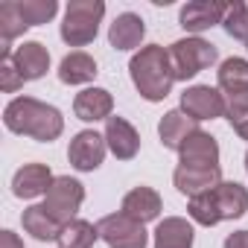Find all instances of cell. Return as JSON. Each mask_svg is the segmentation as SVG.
<instances>
[{"label": "cell", "mask_w": 248, "mask_h": 248, "mask_svg": "<svg viewBox=\"0 0 248 248\" xmlns=\"http://www.w3.org/2000/svg\"><path fill=\"white\" fill-rule=\"evenodd\" d=\"M213 199H216V207H219L222 219H239L248 210V190L236 181H222L213 190Z\"/></svg>", "instance_id": "obj_22"}, {"label": "cell", "mask_w": 248, "mask_h": 248, "mask_svg": "<svg viewBox=\"0 0 248 248\" xmlns=\"http://www.w3.org/2000/svg\"><path fill=\"white\" fill-rule=\"evenodd\" d=\"M129 73L132 82L138 88V93L146 102H161L170 96L175 73H172V62H170V50H164L161 44H146L140 47L132 62H129Z\"/></svg>", "instance_id": "obj_2"}, {"label": "cell", "mask_w": 248, "mask_h": 248, "mask_svg": "<svg viewBox=\"0 0 248 248\" xmlns=\"http://www.w3.org/2000/svg\"><path fill=\"white\" fill-rule=\"evenodd\" d=\"M6 129L15 135H27L38 143H50L64 132V117L56 105H47L32 96H18L3 111Z\"/></svg>", "instance_id": "obj_1"}, {"label": "cell", "mask_w": 248, "mask_h": 248, "mask_svg": "<svg viewBox=\"0 0 248 248\" xmlns=\"http://www.w3.org/2000/svg\"><path fill=\"white\" fill-rule=\"evenodd\" d=\"M225 248H248V231H233V233H228Z\"/></svg>", "instance_id": "obj_31"}, {"label": "cell", "mask_w": 248, "mask_h": 248, "mask_svg": "<svg viewBox=\"0 0 248 248\" xmlns=\"http://www.w3.org/2000/svg\"><path fill=\"white\" fill-rule=\"evenodd\" d=\"M12 62H15L18 73L24 76V82H35L50 70V53L41 41H24L21 47H15Z\"/></svg>", "instance_id": "obj_17"}, {"label": "cell", "mask_w": 248, "mask_h": 248, "mask_svg": "<svg viewBox=\"0 0 248 248\" xmlns=\"http://www.w3.org/2000/svg\"><path fill=\"white\" fill-rule=\"evenodd\" d=\"M181 111L187 117H193L196 123L202 120H219L228 114V102H225V93L219 88H210V85H193L181 93Z\"/></svg>", "instance_id": "obj_7"}, {"label": "cell", "mask_w": 248, "mask_h": 248, "mask_svg": "<svg viewBox=\"0 0 248 248\" xmlns=\"http://www.w3.org/2000/svg\"><path fill=\"white\" fill-rule=\"evenodd\" d=\"M187 213H190L193 222H199V225H204V228H213V225L222 222L219 207H216V199H213V190H210V193H202V196H193V199L187 202Z\"/></svg>", "instance_id": "obj_26"}, {"label": "cell", "mask_w": 248, "mask_h": 248, "mask_svg": "<svg viewBox=\"0 0 248 248\" xmlns=\"http://www.w3.org/2000/svg\"><path fill=\"white\" fill-rule=\"evenodd\" d=\"M73 111H76V117L85 120V123L108 120L111 111H114V96H111L105 88H85L82 93H76Z\"/></svg>", "instance_id": "obj_19"}, {"label": "cell", "mask_w": 248, "mask_h": 248, "mask_svg": "<svg viewBox=\"0 0 248 248\" xmlns=\"http://www.w3.org/2000/svg\"><path fill=\"white\" fill-rule=\"evenodd\" d=\"M196 132H199V123H196L193 117H187L181 108L167 111V114L161 117V123H158V138H161V143H164L167 149H172V152H178V149L187 143V138H193Z\"/></svg>", "instance_id": "obj_13"}, {"label": "cell", "mask_w": 248, "mask_h": 248, "mask_svg": "<svg viewBox=\"0 0 248 248\" xmlns=\"http://www.w3.org/2000/svg\"><path fill=\"white\" fill-rule=\"evenodd\" d=\"M96 228H99V239L108 248H146L149 242L146 228L126 213H108L96 222Z\"/></svg>", "instance_id": "obj_5"}, {"label": "cell", "mask_w": 248, "mask_h": 248, "mask_svg": "<svg viewBox=\"0 0 248 248\" xmlns=\"http://www.w3.org/2000/svg\"><path fill=\"white\" fill-rule=\"evenodd\" d=\"M21 222H24V231L32 233L38 242H56L59 233H62V222H59L56 216H50V210H47L44 204L27 207L24 216H21Z\"/></svg>", "instance_id": "obj_20"}, {"label": "cell", "mask_w": 248, "mask_h": 248, "mask_svg": "<svg viewBox=\"0 0 248 248\" xmlns=\"http://www.w3.org/2000/svg\"><path fill=\"white\" fill-rule=\"evenodd\" d=\"M245 172H248V152H245Z\"/></svg>", "instance_id": "obj_33"}, {"label": "cell", "mask_w": 248, "mask_h": 248, "mask_svg": "<svg viewBox=\"0 0 248 248\" xmlns=\"http://www.w3.org/2000/svg\"><path fill=\"white\" fill-rule=\"evenodd\" d=\"M82 202H85V187H82L76 178H70V175H59V178L53 181V187L47 190L44 207L50 210V216H56V219L64 225V222L76 219Z\"/></svg>", "instance_id": "obj_6"}, {"label": "cell", "mask_w": 248, "mask_h": 248, "mask_svg": "<svg viewBox=\"0 0 248 248\" xmlns=\"http://www.w3.org/2000/svg\"><path fill=\"white\" fill-rule=\"evenodd\" d=\"M30 27L21 15V6H18V0H3L0 3V38H3V44H9L12 38L24 35Z\"/></svg>", "instance_id": "obj_25"}, {"label": "cell", "mask_w": 248, "mask_h": 248, "mask_svg": "<svg viewBox=\"0 0 248 248\" xmlns=\"http://www.w3.org/2000/svg\"><path fill=\"white\" fill-rule=\"evenodd\" d=\"M21 6V15L27 21V27H38V24H47L56 18L59 12V3L56 0H18Z\"/></svg>", "instance_id": "obj_27"}, {"label": "cell", "mask_w": 248, "mask_h": 248, "mask_svg": "<svg viewBox=\"0 0 248 248\" xmlns=\"http://www.w3.org/2000/svg\"><path fill=\"white\" fill-rule=\"evenodd\" d=\"M96 73H99L96 70V62L88 53H82V50L64 56L62 64H59V79L64 85H88V82H93Z\"/></svg>", "instance_id": "obj_23"}, {"label": "cell", "mask_w": 248, "mask_h": 248, "mask_svg": "<svg viewBox=\"0 0 248 248\" xmlns=\"http://www.w3.org/2000/svg\"><path fill=\"white\" fill-rule=\"evenodd\" d=\"M105 143L114 158L132 161L140 152V135L126 117H108L105 120Z\"/></svg>", "instance_id": "obj_12"}, {"label": "cell", "mask_w": 248, "mask_h": 248, "mask_svg": "<svg viewBox=\"0 0 248 248\" xmlns=\"http://www.w3.org/2000/svg\"><path fill=\"white\" fill-rule=\"evenodd\" d=\"M53 172L47 164H24L12 178V193L18 199H38L53 187Z\"/></svg>", "instance_id": "obj_14"}, {"label": "cell", "mask_w": 248, "mask_h": 248, "mask_svg": "<svg viewBox=\"0 0 248 248\" xmlns=\"http://www.w3.org/2000/svg\"><path fill=\"white\" fill-rule=\"evenodd\" d=\"M219 76V91L225 93L228 108L248 105V62L245 59H225L216 70Z\"/></svg>", "instance_id": "obj_9"}, {"label": "cell", "mask_w": 248, "mask_h": 248, "mask_svg": "<svg viewBox=\"0 0 248 248\" xmlns=\"http://www.w3.org/2000/svg\"><path fill=\"white\" fill-rule=\"evenodd\" d=\"M105 152H108L105 135H96L93 129H85V132L73 135V140L67 146V161L79 172H93L105 161Z\"/></svg>", "instance_id": "obj_8"}, {"label": "cell", "mask_w": 248, "mask_h": 248, "mask_svg": "<svg viewBox=\"0 0 248 248\" xmlns=\"http://www.w3.org/2000/svg\"><path fill=\"white\" fill-rule=\"evenodd\" d=\"M228 123H231V129L242 138V140H248V105H236V108H228Z\"/></svg>", "instance_id": "obj_30"}, {"label": "cell", "mask_w": 248, "mask_h": 248, "mask_svg": "<svg viewBox=\"0 0 248 248\" xmlns=\"http://www.w3.org/2000/svg\"><path fill=\"white\" fill-rule=\"evenodd\" d=\"M155 248H193V225L181 216H167L155 228Z\"/></svg>", "instance_id": "obj_21"}, {"label": "cell", "mask_w": 248, "mask_h": 248, "mask_svg": "<svg viewBox=\"0 0 248 248\" xmlns=\"http://www.w3.org/2000/svg\"><path fill=\"white\" fill-rule=\"evenodd\" d=\"M245 47H248V41H245Z\"/></svg>", "instance_id": "obj_34"}, {"label": "cell", "mask_w": 248, "mask_h": 248, "mask_svg": "<svg viewBox=\"0 0 248 248\" xmlns=\"http://www.w3.org/2000/svg\"><path fill=\"white\" fill-rule=\"evenodd\" d=\"M99 239V228L85 222V219H70L62 225L59 233V248H93V242Z\"/></svg>", "instance_id": "obj_24"}, {"label": "cell", "mask_w": 248, "mask_h": 248, "mask_svg": "<svg viewBox=\"0 0 248 248\" xmlns=\"http://www.w3.org/2000/svg\"><path fill=\"white\" fill-rule=\"evenodd\" d=\"M143 35H146V24H143V18L135 15V12L117 15V21L108 27V44H111L114 50H120V53L140 47Z\"/></svg>", "instance_id": "obj_16"}, {"label": "cell", "mask_w": 248, "mask_h": 248, "mask_svg": "<svg viewBox=\"0 0 248 248\" xmlns=\"http://www.w3.org/2000/svg\"><path fill=\"white\" fill-rule=\"evenodd\" d=\"M178 158H181L178 164H187V167H219V143L213 135L199 129L178 149Z\"/></svg>", "instance_id": "obj_18"}, {"label": "cell", "mask_w": 248, "mask_h": 248, "mask_svg": "<svg viewBox=\"0 0 248 248\" xmlns=\"http://www.w3.org/2000/svg\"><path fill=\"white\" fill-rule=\"evenodd\" d=\"M105 15L102 0H70L64 9V24H62V41L67 47H85L96 38L99 24Z\"/></svg>", "instance_id": "obj_3"}, {"label": "cell", "mask_w": 248, "mask_h": 248, "mask_svg": "<svg viewBox=\"0 0 248 248\" xmlns=\"http://www.w3.org/2000/svg\"><path fill=\"white\" fill-rule=\"evenodd\" d=\"M225 12H228V3H219V0H193V3L181 6L178 12V24L187 30V32H204L216 24L225 21Z\"/></svg>", "instance_id": "obj_11"}, {"label": "cell", "mask_w": 248, "mask_h": 248, "mask_svg": "<svg viewBox=\"0 0 248 248\" xmlns=\"http://www.w3.org/2000/svg\"><path fill=\"white\" fill-rule=\"evenodd\" d=\"M24 88V76L18 73L12 56L9 59H0V91H6V93H15Z\"/></svg>", "instance_id": "obj_29"}, {"label": "cell", "mask_w": 248, "mask_h": 248, "mask_svg": "<svg viewBox=\"0 0 248 248\" xmlns=\"http://www.w3.org/2000/svg\"><path fill=\"white\" fill-rule=\"evenodd\" d=\"M161 210H164V202H161L158 190H152V187H135V190H129L126 199H123V207H120V213L132 216L140 225L155 222L161 216Z\"/></svg>", "instance_id": "obj_15"}, {"label": "cell", "mask_w": 248, "mask_h": 248, "mask_svg": "<svg viewBox=\"0 0 248 248\" xmlns=\"http://www.w3.org/2000/svg\"><path fill=\"white\" fill-rule=\"evenodd\" d=\"M225 32L236 41H248V6L239 3V0H233V3H228V12H225V21H222Z\"/></svg>", "instance_id": "obj_28"}, {"label": "cell", "mask_w": 248, "mask_h": 248, "mask_svg": "<svg viewBox=\"0 0 248 248\" xmlns=\"http://www.w3.org/2000/svg\"><path fill=\"white\" fill-rule=\"evenodd\" d=\"M0 248H24V242L12 231H0Z\"/></svg>", "instance_id": "obj_32"}, {"label": "cell", "mask_w": 248, "mask_h": 248, "mask_svg": "<svg viewBox=\"0 0 248 248\" xmlns=\"http://www.w3.org/2000/svg\"><path fill=\"white\" fill-rule=\"evenodd\" d=\"M219 53L210 41L193 35V38H181L175 44H170V62H172V73L175 82H187L193 76H199L202 70H207L210 64H216Z\"/></svg>", "instance_id": "obj_4"}, {"label": "cell", "mask_w": 248, "mask_h": 248, "mask_svg": "<svg viewBox=\"0 0 248 248\" xmlns=\"http://www.w3.org/2000/svg\"><path fill=\"white\" fill-rule=\"evenodd\" d=\"M172 184L178 193L184 196H202V193H210L222 184V167H187V164H178L175 172H172Z\"/></svg>", "instance_id": "obj_10"}]
</instances>
